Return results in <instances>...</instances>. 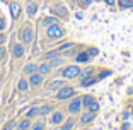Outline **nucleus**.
Returning a JSON list of instances; mask_svg holds the SVG:
<instances>
[{
	"mask_svg": "<svg viewBox=\"0 0 133 130\" xmlns=\"http://www.w3.org/2000/svg\"><path fill=\"white\" fill-rule=\"evenodd\" d=\"M80 70H82V67L78 65V63H72V65H63L62 69H60L58 75L62 77V79L65 81H75L80 77Z\"/></svg>",
	"mask_w": 133,
	"mask_h": 130,
	"instance_id": "obj_1",
	"label": "nucleus"
},
{
	"mask_svg": "<svg viewBox=\"0 0 133 130\" xmlns=\"http://www.w3.org/2000/svg\"><path fill=\"white\" fill-rule=\"evenodd\" d=\"M74 96H77V91H75V87L70 86V84L62 86L55 92V99H56V101H70Z\"/></svg>",
	"mask_w": 133,
	"mask_h": 130,
	"instance_id": "obj_2",
	"label": "nucleus"
},
{
	"mask_svg": "<svg viewBox=\"0 0 133 130\" xmlns=\"http://www.w3.org/2000/svg\"><path fill=\"white\" fill-rule=\"evenodd\" d=\"M46 36L50 38V40H53V41L62 40L63 36H65V29H63L58 22L51 24V26H48V28H46Z\"/></svg>",
	"mask_w": 133,
	"mask_h": 130,
	"instance_id": "obj_3",
	"label": "nucleus"
},
{
	"mask_svg": "<svg viewBox=\"0 0 133 130\" xmlns=\"http://www.w3.org/2000/svg\"><path fill=\"white\" fill-rule=\"evenodd\" d=\"M84 110L82 106V96H74L70 99V103L66 104V113L68 115H78Z\"/></svg>",
	"mask_w": 133,
	"mask_h": 130,
	"instance_id": "obj_4",
	"label": "nucleus"
},
{
	"mask_svg": "<svg viewBox=\"0 0 133 130\" xmlns=\"http://www.w3.org/2000/svg\"><path fill=\"white\" fill-rule=\"evenodd\" d=\"M19 38H21V41H22L24 45H31L32 40H34V29H32L29 24L22 26V28L19 29Z\"/></svg>",
	"mask_w": 133,
	"mask_h": 130,
	"instance_id": "obj_5",
	"label": "nucleus"
},
{
	"mask_svg": "<svg viewBox=\"0 0 133 130\" xmlns=\"http://www.w3.org/2000/svg\"><path fill=\"white\" fill-rule=\"evenodd\" d=\"M51 14L63 21H68V17H70V12L66 9V5H63V4H55L51 7Z\"/></svg>",
	"mask_w": 133,
	"mask_h": 130,
	"instance_id": "obj_6",
	"label": "nucleus"
},
{
	"mask_svg": "<svg viewBox=\"0 0 133 130\" xmlns=\"http://www.w3.org/2000/svg\"><path fill=\"white\" fill-rule=\"evenodd\" d=\"M63 122H65V113H63L62 110L51 111V113L48 115V123H50L51 127H58V125H62Z\"/></svg>",
	"mask_w": 133,
	"mask_h": 130,
	"instance_id": "obj_7",
	"label": "nucleus"
},
{
	"mask_svg": "<svg viewBox=\"0 0 133 130\" xmlns=\"http://www.w3.org/2000/svg\"><path fill=\"white\" fill-rule=\"evenodd\" d=\"M96 120V113H92V111L85 110V111H80L78 113V125H89V123H92Z\"/></svg>",
	"mask_w": 133,
	"mask_h": 130,
	"instance_id": "obj_8",
	"label": "nucleus"
},
{
	"mask_svg": "<svg viewBox=\"0 0 133 130\" xmlns=\"http://www.w3.org/2000/svg\"><path fill=\"white\" fill-rule=\"evenodd\" d=\"M65 84H66L65 79H62V77H56V79L46 82V87H44V89H46L48 92H56V91H58L62 86H65Z\"/></svg>",
	"mask_w": 133,
	"mask_h": 130,
	"instance_id": "obj_9",
	"label": "nucleus"
},
{
	"mask_svg": "<svg viewBox=\"0 0 133 130\" xmlns=\"http://www.w3.org/2000/svg\"><path fill=\"white\" fill-rule=\"evenodd\" d=\"M28 81H29V86H31V87L38 89V87L43 86V82H44V75H43V74H39V72H34V74H31V75L28 77Z\"/></svg>",
	"mask_w": 133,
	"mask_h": 130,
	"instance_id": "obj_10",
	"label": "nucleus"
},
{
	"mask_svg": "<svg viewBox=\"0 0 133 130\" xmlns=\"http://www.w3.org/2000/svg\"><path fill=\"white\" fill-rule=\"evenodd\" d=\"M10 53H12V58H22L24 53H26V45H24L22 41H21V43H14Z\"/></svg>",
	"mask_w": 133,
	"mask_h": 130,
	"instance_id": "obj_11",
	"label": "nucleus"
},
{
	"mask_svg": "<svg viewBox=\"0 0 133 130\" xmlns=\"http://www.w3.org/2000/svg\"><path fill=\"white\" fill-rule=\"evenodd\" d=\"M75 62L78 63V65H87V63L90 62V55L87 53V50H80L75 55Z\"/></svg>",
	"mask_w": 133,
	"mask_h": 130,
	"instance_id": "obj_12",
	"label": "nucleus"
},
{
	"mask_svg": "<svg viewBox=\"0 0 133 130\" xmlns=\"http://www.w3.org/2000/svg\"><path fill=\"white\" fill-rule=\"evenodd\" d=\"M53 70H55V69L51 67V63L50 62H41V63H38V72L39 74H43L44 77H46V75H50V74H53Z\"/></svg>",
	"mask_w": 133,
	"mask_h": 130,
	"instance_id": "obj_13",
	"label": "nucleus"
},
{
	"mask_svg": "<svg viewBox=\"0 0 133 130\" xmlns=\"http://www.w3.org/2000/svg\"><path fill=\"white\" fill-rule=\"evenodd\" d=\"M29 130H46V120L43 116H38V118L32 120L31 123V128Z\"/></svg>",
	"mask_w": 133,
	"mask_h": 130,
	"instance_id": "obj_14",
	"label": "nucleus"
},
{
	"mask_svg": "<svg viewBox=\"0 0 133 130\" xmlns=\"http://www.w3.org/2000/svg\"><path fill=\"white\" fill-rule=\"evenodd\" d=\"M34 72H38V63H34V62L26 63V65H24V69H22V74L26 75V77H29V75L34 74Z\"/></svg>",
	"mask_w": 133,
	"mask_h": 130,
	"instance_id": "obj_15",
	"label": "nucleus"
},
{
	"mask_svg": "<svg viewBox=\"0 0 133 130\" xmlns=\"http://www.w3.org/2000/svg\"><path fill=\"white\" fill-rule=\"evenodd\" d=\"M96 70H97V69H96L94 65H89V63H87L85 67L80 70V77H78V79H84V77H90V75H94V74H96Z\"/></svg>",
	"mask_w": 133,
	"mask_h": 130,
	"instance_id": "obj_16",
	"label": "nucleus"
},
{
	"mask_svg": "<svg viewBox=\"0 0 133 130\" xmlns=\"http://www.w3.org/2000/svg\"><path fill=\"white\" fill-rule=\"evenodd\" d=\"M31 123H32V120H31V118L24 116L22 120H19V122H17L16 130H29V128H31Z\"/></svg>",
	"mask_w": 133,
	"mask_h": 130,
	"instance_id": "obj_17",
	"label": "nucleus"
},
{
	"mask_svg": "<svg viewBox=\"0 0 133 130\" xmlns=\"http://www.w3.org/2000/svg\"><path fill=\"white\" fill-rule=\"evenodd\" d=\"M60 55H62V51H60L58 48H53V50H48V51H44L43 60H44V62H50L51 58H56V57H60Z\"/></svg>",
	"mask_w": 133,
	"mask_h": 130,
	"instance_id": "obj_18",
	"label": "nucleus"
},
{
	"mask_svg": "<svg viewBox=\"0 0 133 130\" xmlns=\"http://www.w3.org/2000/svg\"><path fill=\"white\" fill-rule=\"evenodd\" d=\"M21 10H22V7H21L19 2H12L10 4V17L12 19H17L21 16Z\"/></svg>",
	"mask_w": 133,
	"mask_h": 130,
	"instance_id": "obj_19",
	"label": "nucleus"
},
{
	"mask_svg": "<svg viewBox=\"0 0 133 130\" xmlns=\"http://www.w3.org/2000/svg\"><path fill=\"white\" fill-rule=\"evenodd\" d=\"M50 63H51V67H53V69H62L63 65L66 63V58L63 55H60V57H56V58H51Z\"/></svg>",
	"mask_w": 133,
	"mask_h": 130,
	"instance_id": "obj_20",
	"label": "nucleus"
},
{
	"mask_svg": "<svg viewBox=\"0 0 133 130\" xmlns=\"http://www.w3.org/2000/svg\"><path fill=\"white\" fill-rule=\"evenodd\" d=\"M29 87H31V86H29V81L26 79V75L21 77V79L17 81V91H19V92H26Z\"/></svg>",
	"mask_w": 133,
	"mask_h": 130,
	"instance_id": "obj_21",
	"label": "nucleus"
},
{
	"mask_svg": "<svg viewBox=\"0 0 133 130\" xmlns=\"http://www.w3.org/2000/svg\"><path fill=\"white\" fill-rule=\"evenodd\" d=\"M96 82H97V77H96V75H90V77H84V79H80V87L94 86Z\"/></svg>",
	"mask_w": 133,
	"mask_h": 130,
	"instance_id": "obj_22",
	"label": "nucleus"
},
{
	"mask_svg": "<svg viewBox=\"0 0 133 130\" xmlns=\"http://www.w3.org/2000/svg\"><path fill=\"white\" fill-rule=\"evenodd\" d=\"M38 9H39V5L36 4V2H29V4L26 5V12H28L29 17H34L36 12H38Z\"/></svg>",
	"mask_w": 133,
	"mask_h": 130,
	"instance_id": "obj_23",
	"label": "nucleus"
},
{
	"mask_svg": "<svg viewBox=\"0 0 133 130\" xmlns=\"http://www.w3.org/2000/svg\"><path fill=\"white\" fill-rule=\"evenodd\" d=\"M53 111V104H50V103H46V104H41L39 106V116H48V115Z\"/></svg>",
	"mask_w": 133,
	"mask_h": 130,
	"instance_id": "obj_24",
	"label": "nucleus"
},
{
	"mask_svg": "<svg viewBox=\"0 0 133 130\" xmlns=\"http://www.w3.org/2000/svg\"><path fill=\"white\" fill-rule=\"evenodd\" d=\"M74 127H75V120L70 116V118H66L65 122H63L62 125H60V128H58V130H72Z\"/></svg>",
	"mask_w": 133,
	"mask_h": 130,
	"instance_id": "obj_25",
	"label": "nucleus"
},
{
	"mask_svg": "<svg viewBox=\"0 0 133 130\" xmlns=\"http://www.w3.org/2000/svg\"><path fill=\"white\" fill-rule=\"evenodd\" d=\"M26 116H28V118H31V120L38 118V116H39V106H31L28 111H26Z\"/></svg>",
	"mask_w": 133,
	"mask_h": 130,
	"instance_id": "obj_26",
	"label": "nucleus"
},
{
	"mask_svg": "<svg viewBox=\"0 0 133 130\" xmlns=\"http://www.w3.org/2000/svg\"><path fill=\"white\" fill-rule=\"evenodd\" d=\"M56 22H58V17L53 16V14H51V16H46L43 19V26L44 28H48V26H51V24H56Z\"/></svg>",
	"mask_w": 133,
	"mask_h": 130,
	"instance_id": "obj_27",
	"label": "nucleus"
},
{
	"mask_svg": "<svg viewBox=\"0 0 133 130\" xmlns=\"http://www.w3.org/2000/svg\"><path fill=\"white\" fill-rule=\"evenodd\" d=\"M94 101H96V96H92V94H82V106L84 108H87L90 103H94Z\"/></svg>",
	"mask_w": 133,
	"mask_h": 130,
	"instance_id": "obj_28",
	"label": "nucleus"
},
{
	"mask_svg": "<svg viewBox=\"0 0 133 130\" xmlns=\"http://www.w3.org/2000/svg\"><path fill=\"white\" fill-rule=\"evenodd\" d=\"M118 5H119V9H123V10L133 9V0H118Z\"/></svg>",
	"mask_w": 133,
	"mask_h": 130,
	"instance_id": "obj_29",
	"label": "nucleus"
},
{
	"mask_svg": "<svg viewBox=\"0 0 133 130\" xmlns=\"http://www.w3.org/2000/svg\"><path fill=\"white\" fill-rule=\"evenodd\" d=\"M72 46H75V43H74V41H66V43H62L60 46H56V48H58V50L63 53V51H66L68 48H72Z\"/></svg>",
	"mask_w": 133,
	"mask_h": 130,
	"instance_id": "obj_30",
	"label": "nucleus"
},
{
	"mask_svg": "<svg viewBox=\"0 0 133 130\" xmlns=\"http://www.w3.org/2000/svg\"><path fill=\"white\" fill-rule=\"evenodd\" d=\"M113 74V72L109 70V69H102L101 72H99V75H96V77H97V81H101V79H104V77H108V75H111Z\"/></svg>",
	"mask_w": 133,
	"mask_h": 130,
	"instance_id": "obj_31",
	"label": "nucleus"
},
{
	"mask_svg": "<svg viewBox=\"0 0 133 130\" xmlns=\"http://www.w3.org/2000/svg\"><path fill=\"white\" fill-rule=\"evenodd\" d=\"M85 110L92 111V113H97V111H99V103H97V99H96L94 103H90V104H89V106L85 108Z\"/></svg>",
	"mask_w": 133,
	"mask_h": 130,
	"instance_id": "obj_32",
	"label": "nucleus"
},
{
	"mask_svg": "<svg viewBox=\"0 0 133 130\" xmlns=\"http://www.w3.org/2000/svg\"><path fill=\"white\" fill-rule=\"evenodd\" d=\"M16 127H17V122H16V120H9V122L5 123L4 130H16Z\"/></svg>",
	"mask_w": 133,
	"mask_h": 130,
	"instance_id": "obj_33",
	"label": "nucleus"
},
{
	"mask_svg": "<svg viewBox=\"0 0 133 130\" xmlns=\"http://www.w3.org/2000/svg\"><path fill=\"white\" fill-rule=\"evenodd\" d=\"M87 53L90 55V58H92V57H97V55H99V48H96V46H89V48H87Z\"/></svg>",
	"mask_w": 133,
	"mask_h": 130,
	"instance_id": "obj_34",
	"label": "nucleus"
},
{
	"mask_svg": "<svg viewBox=\"0 0 133 130\" xmlns=\"http://www.w3.org/2000/svg\"><path fill=\"white\" fill-rule=\"evenodd\" d=\"M5 60H7V50L4 45H0V62H5Z\"/></svg>",
	"mask_w": 133,
	"mask_h": 130,
	"instance_id": "obj_35",
	"label": "nucleus"
},
{
	"mask_svg": "<svg viewBox=\"0 0 133 130\" xmlns=\"http://www.w3.org/2000/svg\"><path fill=\"white\" fill-rule=\"evenodd\" d=\"M78 4L82 5L84 9H87V7H90V5H92V0H78Z\"/></svg>",
	"mask_w": 133,
	"mask_h": 130,
	"instance_id": "obj_36",
	"label": "nucleus"
},
{
	"mask_svg": "<svg viewBox=\"0 0 133 130\" xmlns=\"http://www.w3.org/2000/svg\"><path fill=\"white\" fill-rule=\"evenodd\" d=\"M106 5H109V7H113V5H116V0H104Z\"/></svg>",
	"mask_w": 133,
	"mask_h": 130,
	"instance_id": "obj_37",
	"label": "nucleus"
},
{
	"mask_svg": "<svg viewBox=\"0 0 133 130\" xmlns=\"http://www.w3.org/2000/svg\"><path fill=\"white\" fill-rule=\"evenodd\" d=\"M4 43H5V34L0 33V45H4Z\"/></svg>",
	"mask_w": 133,
	"mask_h": 130,
	"instance_id": "obj_38",
	"label": "nucleus"
},
{
	"mask_svg": "<svg viewBox=\"0 0 133 130\" xmlns=\"http://www.w3.org/2000/svg\"><path fill=\"white\" fill-rule=\"evenodd\" d=\"M2 29H5V22L2 21V17H0V31H2Z\"/></svg>",
	"mask_w": 133,
	"mask_h": 130,
	"instance_id": "obj_39",
	"label": "nucleus"
},
{
	"mask_svg": "<svg viewBox=\"0 0 133 130\" xmlns=\"http://www.w3.org/2000/svg\"><path fill=\"white\" fill-rule=\"evenodd\" d=\"M75 17H77V19H84V14H82V12H77V16H75Z\"/></svg>",
	"mask_w": 133,
	"mask_h": 130,
	"instance_id": "obj_40",
	"label": "nucleus"
},
{
	"mask_svg": "<svg viewBox=\"0 0 133 130\" xmlns=\"http://www.w3.org/2000/svg\"><path fill=\"white\" fill-rule=\"evenodd\" d=\"M128 116H130V113H128V111H125V113H123V120H128Z\"/></svg>",
	"mask_w": 133,
	"mask_h": 130,
	"instance_id": "obj_41",
	"label": "nucleus"
},
{
	"mask_svg": "<svg viewBox=\"0 0 133 130\" xmlns=\"http://www.w3.org/2000/svg\"><path fill=\"white\" fill-rule=\"evenodd\" d=\"M77 130H89V128H77Z\"/></svg>",
	"mask_w": 133,
	"mask_h": 130,
	"instance_id": "obj_42",
	"label": "nucleus"
}]
</instances>
